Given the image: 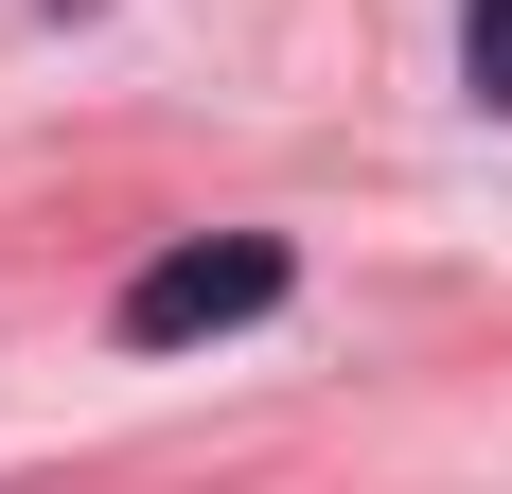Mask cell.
Segmentation results:
<instances>
[{"label":"cell","mask_w":512,"mask_h":494,"mask_svg":"<svg viewBox=\"0 0 512 494\" xmlns=\"http://www.w3.org/2000/svg\"><path fill=\"white\" fill-rule=\"evenodd\" d=\"M283 230H195L159 247L142 283H124V353H177V336H248V318H283Z\"/></svg>","instance_id":"1"},{"label":"cell","mask_w":512,"mask_h":494,"mask_svg":"<svg viewBox=\"0 0 512 494\" xmlns=\"http://www.w3.org/2000/svg\"><path fill=\"white\" fill-rule=\"evenodd\" d=\"M460 71H477V106H512V0H460Z\"/></svg>","instance_id":"2"}]
</instances>
